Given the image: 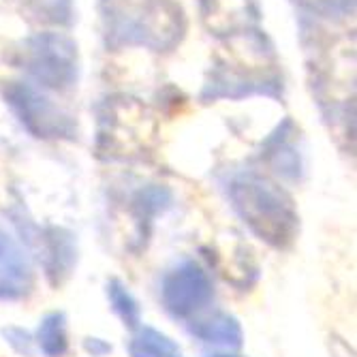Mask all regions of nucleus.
<instances>
[{
	"instance_id": "obj_1",
	"label": "nucleus",
	"mask_w": 357,
	"mask_h": 357,
	"mask_svg": "<svg viewBox=\"0 0 357 357\" xmlns=\"http://www.w3.org/2000/svg\"><path fill=\"white\" fill-rule=\"evenodd\" d=\"M225 197L242 225L264 244L289 250L300 236V214L294 197L274 180L255 169H240L222 182Z\"/></svg>"
},
{
	"instance_id": "obj_2",
	"label": "nucleus",
	"mask_w": 357,
	"mask_h": 357,
	"mask_svg": "<svg viewBox=\"0 0 357 357\" xmlns=\"http://www.w3.org/2000/svg\"><path fill=\"white\" fill-rule=\"evenodd\" d=\"M107 43L167 52L184 37V13L176 0H101Z\"/></svg>"
},
{
	"instance_id": "obj_3",
	"label": "nucleus",
	"mask_w": 357,
	"mask_h": 357,
	"mask_svg": "<svg viewBox=\"0 0 357 357\" xmlns=\"http://www.w3.org/2000/svg\"><path fill=\"white\" fill-rule=\"evenodd\" d=\"M20 69L41 90L67 92L79 79L77 43L56 30L30 35L20 47Z\"/></svg>"
},
{
	"instance_id": "obj_4",
	"label": "nucleus",
	"mask_w": 357,
	"mask_h": 357,
	"mask_svg": "<svg viewBox=\"0 0 357 357\" xmlns=\"http://www.w3.org/2000/svg\"><path fill=\"white\" fill-rule=\"evenodd\" d=\"M5 101L20 124L37 139H75L77 124L35 84L9 82Z\"/></svg>"
},
{
	"instance_id": "obj_5",
	"label": "nucleus",
	"mask_w": 357,
	"mask_h": 357,
	"mask_svg": "<svg viewBox=\"0 0 357 357\" xmlns=\"http://www.w3.org/2000/svg\"><path fill=\"white\" fill-rule=\"evenodd\" d=\"M158 300L174 321L190 323L212 306L214 282L199 261L182 259L160 276Z\"/></svg>"
},
{
	"instance_id": "obj_6",
	"label": "nucleus",
	"mask_w": 357,
	"mask_h": 357,
	"mask_svg": "<svg viewBox=\"0 0 357 357\" xmlns=\"http://www.w3.org/2000/svg\"><path fill=\"white\" fill-rule=\"evenodd\" d=\"M13 225L22 236V242L30 246L39 259L43 274L52 287L64 284L77 266V242L75 236L56 225H39L22 212H11Z\"/></svg>"
},
{
	"instance_id": "obj_7",
	"label": "nucleus",
	"mask_w": 357,
	"mask_h": 357,
	"mask_svg": "<svg viewBox=\"0 0 357 357\" xmlns=\"http://www.w3.org/2000/svg\"><path fill=\"white\" fill-rule=\"evenodd\" d=\"M35 289V270L24 244L0 225V302L26 300Z\"/></svg>"
},
{
	"instance_id": "obj_8",
	"label": "nucleus",
	"mask_w": 357,
	"mask_h": 357,
	"mask_svg": "<svg viewBox=\"0 0 357 357\" xmlns=\"http://www.w3.org/2000/svg\"><path fill=\"white\" fill-rule=\"evenodd\" d=\"M264 163L282 180L300 182L304 178V154L298 146V128L294 120H284L261 146Z\"/></svg>"
},
{
	"instance_id": "obj_9",
	"label": "nucleus",
	"mask_w": 357,
	"mask_h": 357,
	"mask_svg": "<svg viewBox=\"0 0 357 357\" xmlns=\"http://www.w3.org/2000/svg\"><path fill=\"white\" fill-rule=\"evenodd\" d=\"M278 79H270L264 75H246V71H231L227 67H218L212 71L208 84L202 90V99L206 103L218 99H248V96H278Z\"/></svg>"
},
{
	"instance_id": "obj_10",
	"label": "nucleus",
	"mask_w": 357,
	"mask_h": 357,
	"mask_svg": "<svg viewBox=\"0 0 357 357\" xmlns=\"http://www.w3.org/2000/svg\"><path fill=\"white\" fill-rule=\"evenodd\" d=\"M188 334L199 340L202 344L225 349V351H238L244 344V330L238 317L229 312H212L202 314L188 323Z\"/></svg>"
},
{
	"instance_id": "obj_11",
	"label": "nucleus",
	"mask_w": 357,
	"mask_h": 357,
	"mask_svg": "<svg viewBox=\"0 0 357 357\" xmlns=\"http://www.w3.org/2000/svg\"><path fill=\"white\" fill-rule=\"evenodd\" d=\"M174 206V192L163 184L139 188L131 202V212L137 225V238L146 240L158 216H163Z\"/></svg>"
},
{
	"instance_id": "obj_12",
	"label": "nucleus",
	"mask_w": 357,
	"mask_h": 357,
	"mask_svg": "<svg viewBox=\"0 0 357 357\" xmlns=\"http://www.w3.org/2000/svg\"><path fill=\"white\" fill-rule=\"evenodd\" d=\"M37 351L45 357H67L71 342H69V319L62 310H52L43 314L39 328L35 332Z\"/></svg>"
},
{
	"instance_id": "obj_13",
	"label": "nucleus",
	"mask_w": 357,
	"mask_h": 357,
	"mask_svg": "<svg viewBox=\"0 0 357 357\" xmlns=\"http://www.w3.org/2000/svg\"><path fill=\"white\" fill-rule=\"evenodd\" d=\"M126 351L131 357H184L182 347L172 336L152 326H144V323L133 330Z\"/></svg>"
},
{
	"instance_id": "obj_14",
	"label": "nucleus",
	"mask_w": 357,
	"mask_h": 357,
	"mask_svg": "<svg viewBox=\"0 0 357 357\" xmlns=\"http://www.w3.org/2000/svg\"><path fill=\"white\" fill-rule=\"evenodd\" d=\"M105 296L112 312L120 319L126 330H137L142 326V306L120 278H109L105 282Z\"/></svg>"
},
{
	"instance_id": "obj_15",
	"label": "nucleus",
	"mask_w": 357,
	"mask_h": 357,
	"mask_svg": "<svg viewBox=\"0 0 357 357\" xmlns=\"http://www.w3.org/2000/svg\"><path fill=\"white\" fill-rule=\"evenodd\" d=\"M32 13L52 24L71 22V0H32Z\"/></svg>"
},
{
	"instance_id": "obj_16",
	"label": "nucleus",
	"mask_w": 357,
	"mask_h": 357,
	"mask_svg": "<svg viewBox=\"0 0 357 357\" xmlns=\"http://www.w3.org/2000/svg\"><path fill=\"white\" fill-rule=\"evenodd\" d=\"M3 334L5 342L22 357H32L37 353V344H35V334L28 332L26 328H20V326H7L0 330Z\"/></svg>"
},
{
	"instance_id": "obj_17",
	"label": "nucleus",
	"mask_w": 357,
	"mask_h": 357,
	"mask_svg": "<svg viewBox=\"0 0 357 357\" xmlns=\"http://www.w3.org/2000/svg\"><path fill=\"white\" fill-rule=\"evenodd\" d=\"M84 351L90 357H105L112 353V344L103 338H96V336H88L84 338Z\"/></svg>"
},
{
	"instance_id": "obj_18",
	"label": "nucleus",
	"mask_w": 357,
	"mask_h": 357,
	"mask_svg": "<svg viewBox=\"0 0 357 357\" xmlns=\"http://www.w3.org/2000/svg\"><path fill=\"white\" fill-rule=\"evenodd\" d=\"M208 357H244V355H236V353H214V355H208Z\"/></svg>"
}]
</instances>
